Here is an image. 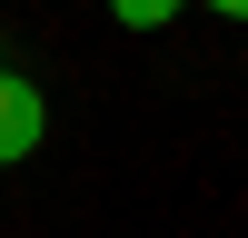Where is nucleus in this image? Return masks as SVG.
Segmentation results:
<instances>
[{
	"label": "nucleus",
	"mask_w": 248,
	"mask_h": 238,
	"mask_svg": "<svg viewBox=\"0 0 248 238\" xmlns=\"http://www.w3.org/2000/svg\"><path fill=\"white\" fill-rule=\"evenodd\" d=\"M40 139H50V99H40L20 70H0V169H20Z\"/></svg>",
	"instance_id": "nucleus-1"
},
{
	"label": "nucleus",
	"mask_w": 248,
	"mask_h": 238,
	"mask_svg": "<svg viewBox=\"0 0 248 238\" xmlns=\"http://www.w3.org/2000/svg\"><path fill=\"white\" fill-rule=\"evenodd\" d=\"M179 10H189V0H109V20H119V30H169Z\"/></svg>",
	"instance_id": "nucleus-2"
},
{
	"label": "nucleus",
	"mask_w": 248,
	"mask_h": 238,
	"mask_svg": "<svg viewBox=\"0 0 248 238\" xmlns=\"http://www.w3.org/2000/svg\"><path fill=\"white\" fill-rule=\"evenodd\" d=\"M209 10H218V20H248V0H209Z\"/></svg>",
	"instance_id": "nucleus-3"
}]
</instances>
